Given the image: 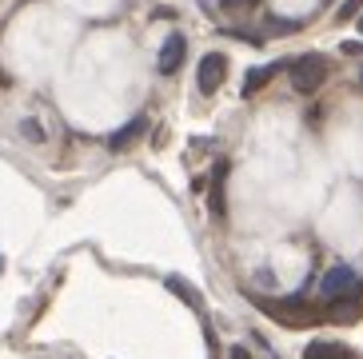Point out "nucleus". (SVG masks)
<instances>
[{"mask_svg":"<svg viewBox=\"0 0 363 359\" xmlns=\"http://www.w3.org/2000/svg\"><path fill=\"white\" fill-rule=\"evenodd\" d=\"M279 72V64H267V68H252L247 72V80H244V96H256L264 84H272V76Z\"/></svg>","mask_w":363,"mask_h":359,"instance_id":"6e6552de","label":"nucleus"},{"mask_svg":"<svg viewBox=\"0 0 363 359\" xmlns=\"http://www.w3.org/2000/svg\"><path fill=\"white\" fill-rule=\"evenodd\" d=\"M21 128H24V136H28V140H40V128H36V124H33V120H24V124H21Z\"/></svg>","mask_w":363,"mask_h":359,"instance_id":"2eb2a0df","label":"nucleus"},{"mask_svg":"<svg viewBox=\"0 0 363 359\" xmlns=\"http://www.w3.org/2000/svg\"><path fill=\"white\" fill-rule=\"evenodd\" d=\"M359 80H363V76H359Z\"/></svg>","mask_w":363,"mask_h":359,"instance_id":"6ab92c4d","label":"nucleus"},{"mask_svg":"<svg viewBox=\"0 0 363 359\" xmlns=\"http://www.w3.org/2000/svg\"><path fill=\"white\" fill-rule=\"evenodd\" d=\"M168 287H172V292H176V296H184V299H188V304H196V292H192V287H188V284H184L180 275H168Z\"/></svg>","mask_w":363,"mask_h":359,"instance_id":"9b49d317","label":"nucleus"},{"mask_svg":"<svg viewBox=\"0 0 363 359\" xmlns=\"http://www.w3.org/2000/svg\"><path fill=\"white\" fill-rule=\"evenodd\" d=\"M264 28H267V36H291V32H299V21H279V16H267Z\"/></svg>","mask_w":363,"mask_h":359,"instance_id":"9d476101","label":"nucleus"},{"mask_svg":"<svg viewBox=\"0 0 363 359\" xmlns=\"http://www.w3.org/2000/svg\"><path fill=\"white\" fill-rule=\"evenodd\" d=\"M224 176H228V164H216V176H212V216L224 220Z\"/></svg>","mask_w":363,"mask_h":359,"instance_id":"1a4fd4ad","label":"nucleus"},{"mask_svg":"<svg viewBox=\"0 0 363 359\" xmlns=\"http://www.w3.org/2000/svg\"><path fill=\"white\" fill-rule=\"evenodd\" d=\"M303 359H355V351L347 343H335V339H311L303 348Z\"/></svg>","mask_w":363,"mask_h":359,"instance_id":"423d86ee","label":"nucleus"},{"mask_svg":"<svg viewBox=\"0 0 363 359\" xmlns=\"http://www.w3.org/2000/svg\"><path fill=\"white\" fill-rule=\"evenodd\" d=\"M264 307L279 319V324H288V328H296V324H315V319H320V311L308 307L303 299H284V304H264Z\"/></svg>","mask_w":363,"mask_h":359,"instance_id":"20e7f679","label":"nucleus"},{"mask_svg":"<svg viewBox=\"0 0 363 359\" xmlns=\"http://www.w3.org/2000/svg\"><path fill=\"white\" fill-rule=\"evenodd\" d=\"M343 56H363V40H343Z\"/></svg>","mask_w":363,"mask_h":359,"instance_id":"ddd939ff","label":"nucleus"},{"mask_svg":"<svg viewBox=\"0 0 363 359\" xmlns=\"http://www.w3.org/2000/svg\"><path fill=\"white\" fill-rule=\"evenodd\" d=\"M140 132H144V116L128 120V124H124V128H120V132H116V136H108V148H112V152L128 148V144H132V140L140 136Z\"/></svg>","mask_w":363,"mask_h":359,"instance_id":"0eeeda50","label":"nucleus"},{"mask_svg":"<svg viewBox=\"0 0 363 359\" xmlns=\"http://www.w3.org/2000/svg\"><path fill=\"white\" fill-rule=\"evenodd\" d=\"M224 76H228V56H224V53H208V56L200 60L196 84H200V92H203V96H212V92H220Z\"/></svg>","mask_w":363,"mask_h":359,"instance_id":"f03ea898","label":"nucleus"},{"mask_svg":"<svg viewBox=\"0 0 363 359\" xmlns=\"http://www.w3.org/2000/svg\"><path fill=\"white\" fill-rule=\"evenodd\" d=\"M359 32H363V12H359Z\"/></svg>","mask_w":363,"mask_h":359,"instance_id":"f3484780","label":"nucleus"},{"mask_svg":"<svg viewBox=\"0 0 363 359\" xmlns=\"http://www.w3.org/2000/svg\"><path fill=\"white\" fill-rule=\"evenodd\" d=\"M291 72V88H296L299 96H311L320 92L323 80H328V60H323L320 53H308V56H296V60H284Z\"/></svg>","mask_w":363,"mask_h":359,"instance_id":"f257e3e1","label":"nucleus"},{"mask_svg":"<svg viewBox=\"0 0 363 359\" xmlns=\"http://www.w3.org/2000/svg\"><path fill=\"white\" fill-rule=\"evenodd\" d=\"M252 4H259V0H220V9H252Z\"/></svg>","mask_w":363,"mask_h":359,"instance_id":"4468645a","label":"nucleus"},{"mask_svg":"<svg viewBox=\"0 0 363 359\" xmlns=\"http://www.w3.org/2000/svg\"><path fill=\"white\" fill-rule=\"evenodd\" d=\"M359 12H363V0H347V4L340 9V21H352V16H359Z\"/></svg>","mask_w":363,"mask_h":359,"instance_id":"f8f14e48","label":"nucleus"},{"mask_svg":"<svg viewBox=\"0 0 363 359\" xmlns=\"http://www.w3.org/2000/svg\"><path fill=\"white\" fill-rule=\"evenodd\" d=\"M320 292L328 299H343V296H352L355 292V272L347 264H335V267H328L323 272V280H320Z\"/></svg>","mask_w":363,"mask_h":359,"instance_id":"7ed1b4c3","label":"nucleus"},{"mask_svg":"<svg viewBox=\"0 0 363 359\" xmlns=\"http://www.w3.org/2000/svg\"><path fill=\"white\" fill-rule=\"evenodd\" d=\"M0 80H4V76H0Z\"/></svg>","mask_w":363,"mask_h":359,"instance_id":"a211bd4d","label":"nucleus"},{"mask_svg":"<svg viewBox=\"0 0 363 359\" xmlns=\"http://www.w3.org/2000/svg\"><path fill=\"white\" fill-rule=\"evenodd\" d=\"M232 359H247V351H244V348H235V351H232Z\"/></svg>","mask_w":363,"mask_h":359,"instance_id":"dca6fc26","label":"nucleus"},{"mask_svg":"<svg viewBox=\"0 0 363 359\" xmlns=\"http://www.w3.org/2000/svg\"><path fill=\"white\" fill-rule=\"evenodd\" d=\"M184 53H188V40H184V32H172L168 40H164L160 48V60H156V68H160L164 76H172L176 68L184 64Z\"/></svg>","mask_w":363,"mask_h":359,"instance_id":"39448f33","label":"nucleus"}]
</instances>
